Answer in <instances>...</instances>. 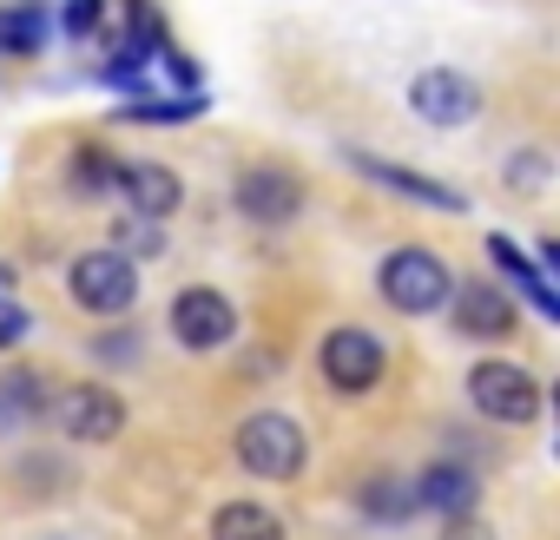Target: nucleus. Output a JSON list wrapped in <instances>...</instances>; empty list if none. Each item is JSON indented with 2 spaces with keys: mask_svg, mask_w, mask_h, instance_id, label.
<instances>
[{
  "mask_svg": "<svg viewBox=\"0 0 560 540\" xmlns=\"http://www.w3.org/2000/svg\"><path fill=\"white\" fill-rule=\"evenodd\" d=\"M468 402H475V415H488V422H501V429L540 422V383H534L521 363H508V356H481V363L468 369Z\"/></svg>",
  "mask_w": 560,
  "mask_h": 540,
  "instance_id": "3",
  "label": "nucleus"
},
{
  "mask_svg": "<svg viewBox=\"0 0 560 540\" xmlns=\"http://www.w3.org/2000/svg\"><path fill=\"white\" fill-rule=\"evenodd\" d=\"M237 461H244L257 481H298L304 461H311V442H304L298 415L257 409V415H244V429H237Z\"/></svg>",
  "mask_w": 560,
  "mask_h": 540,
  "instance_id": "2",
  "label": "nucleus"
},
{
  "mask_svg": "<svg viewBox=\"0 0 560 540\" xmlns=\"http://www.w3.org/2000/svg\"><path fill=\"white\" fill-rule=\"evenodd\" d=\"M409 113H416L422 126L455 132V126H468V119L481 113V86H475L468 73H455V67H429V73L409 80Z\"/></svg>",
  "mask_w": 560,
  "mask_h": 540,
  "instance_id": "7",
  "label": "nucleus"
},
{
  "mask_svg": "<svg viewBox=\"0 0 560 540\" xmlns=\"http://www.w3.org/2000/svg\"><path fill=\"white\" fill-rule=\"evenodd\" d=\"M231 204L250 224H291L304 211V178L291 165H244L237 185H231Z\"/></svg>",
  "mask_w": 560,
  "mask_h": 540,
  "instance_id": "6",
  "label": "nucleus"
},
{
  "mask_svg": "<svg viewBox=\"0 0 560 540\" xmlns=\"http://www.w3.org/2000/svg\"><path fill=\"white\" fill-rule=\"evenodd\" d=\"M409 488H416V507L422 514H442V520H468L475 514V494H481L462 461H429Z\"/></svg>",
  "mask_w": 560,
  "mask_h": 540,
  "instance_id": "11",
  "label": "nucleus"
},
{
  "mask_svg": "<svg viewBox=\"0 0 560 540\" xmlns=\"http://www.w3.org/2000/svg\"><path fill=\"white\" fill-rule=\"evenodd\" d=\"M0 284H8V270H0Z\"/></svg>",
  "mask_w": 560,
  "mask_h": 540,
  "instance_id": "22",
  "label": "nucleus"
},
{
  "mask_svg": "<svg viewBox=\"0 0 560 540\" xmlns=\"http://www.w3.org/2000/svg\"><path fill=\"white\" fill-rule=\"evenodd\" d=\"M350 165L363 172V178H376V185H389V191H402V198H416L422 211H468V198L455 191V185H442V178H429V172H409V165H389L383 152H350Z\"/></svg>",
  "mask_w": 560,
  "mask_h": 540,
  "instance_id": "10",
  "label": "nucleus"
},
{
  "mask_svg": "<svg viewBox=\"0 0 560 540\" xmlns=\"http://www.w3.org/2000/svg\"><path fill=\"white\" fill-rule=\"evenodd\" d=\"M100 14H106V0H67V40H86V34H100Z\"/></svg>",
  "mask_w": 560,
  "mask_h": 540,
  "instance_id": "20",
  "label": "nucleus"
},
{
  "mask_svg": "<svg viewBox=\"0 0 560 540\" xmlns=\"http://www.w3.org/2000/svg\"><path fill=\"white\" fill-rule=\"evenodd\" d=\"M317 363H324V383H330L337 396H370V389L389 376V350H383V337L363 330V324H337V330L317 343Z\"/></svg>",
  "mask_w": 560,
  "mask_h": 540,
  "instance_id": "4",
  "label": "nucleus"
},
{
  "mask_svg": "<svg viewBox=\"0 0 560 540\" xmlns=\"http://www.w3.org/2000/svg\"><path fill=\"white\" fill-rule=\"evenodd\" d=\"M113 191H119L139 218H152V224L185 204V185H178V172H165V165H119V172H113Z\"/></svg>",
  "mask_w": 560,
  "mask_h": 540,
  "instance_id": "12",
  "label": "nucleus"
},
{
  "mask_svg": "<svg viewBox=\"0 0 560 540\" xmlns=\"http://www.w3.org/2000/svg\"><path fill=\"white\" fill-rule=\"evenodd\" d=\"M172 337L185 350H224L237 337V304L211 284H191V291L172 297Z\"/></svg>",
  "mask_w": 560,
  "mask_h": 540,
  "instance_id": "8",
  "label": "nucleus"
},
{
  "mask_svg": "<svg viewBox=\"0 0 560 540\" xmlns=\"http://www.w3.org/2000/svg\"><path fill=\"white\" fill-rule=\"evenodd\" d=\"M113 172H119V165H113L100 145H86V152L73 159V185H86V191H113Z\"/></svg>",
  "mask_w": 560,
  "mask_h": 540,
  "instance_id": "19",
  "label": "nucleus"
},
{
  "mask_svg": "<svg viewBox=\"0 0 560 540\" xmlns=\"http://www.w3.org/2000/svg\"><path fill=\"white\" fill-rule=\"evenodd\" d=\"M357 507H363V520L370 527H409L422 507H416V488L402 481V474H370L363 488H357Z\"/></svg>",
  "mask_w": 560,
  "mask_h": 540,
  "instance_id": "15",
  "label": "nucleus"
},
{
  "mask_svg": "<svg viewBox=\"0 0 560 540\" xmlns=\"http://www.w3.org/2000/svg\"><path fill=\"white\" fill-rule=\"evenodd\" d=\"M100 356H113V363L126 369V363L139 356V337H106V343H100Z\"/></svg>",
  "mask_w": 560,
  "mask_h": 540,
  "instance_id": "21",
  "label": "nucleus"
},
{
  "mask_svg": "<svg viewBox=\"0 0 560 540\" xmlns=\"http://www.w3.org/2000/svg\"><path fill=\"white\" fill-rule=\"evenodd\" d=\"M211 540H284V520L264 501H224L211 514Z\"/></svg>",
  "mask_w": 560,
  "mask_h": 540,
  "instance_id": "16",
  "label": "nucleus"
},
{
  "mask_svg": "<svg viewBox=\"0 0 560 540\" xmlns=\"http://www.w3.org/2000/svg\"><path fill=\"white\" fill-rule=\"evenodd\" d=\"M376 291H383V304H389V310H402V317H435V310L448 304L455 278H448V263H442L429 244H402V250H389V257H383Z\"/></svg>",
  "mask_w": 560,
  "mask_h": 540,
  "instance_id": "1",
  "label": "nucleus"
},
{
  "mask_svg": "<svg viewBox=\"0 0 560 540\" xmlns=\"http://www.w3.org/2000/svg\"><path fill=\"white\" fill-rule=\"evenodd\" d=\"M205 113V99L191 93V99H139V106H126V119H159V126H178V119H198Z\"/></svg>",
  "mask_w": 560,
  "mask_h": 540,
  "instance_id": "18",
  "label": "nucleus"
},
{
  "mask_svg": "<svg viewBox=\"0 0 560 540\" xmlns=\"http://www.w3.org/2000/svg\"><path fill=\"white\" fill-rule=\"evenodd\" d=\"M40 40H47V8L40 0L0 8V54H40Z\"/></svg>",
  "mask_w": 560,
  "mask_h": 540,
  "instance_id": "17",
  "label": "nucleus"
},
{
  "mask_svg": "<svg viewBox=\"0 0 560 540\" xmlns=\"http://www.w3.org/2000/svg\"><path fill=\"white\" fill-rule=\"evenodd\" d=\"M488 257H494V270H508L514 291H521L540 317H560V297H553V284H547V270H540L534 257H521V244H514L508 231H494V237H488Z\"/></svg>",
  "mask_w": 560,
  "mask_h": 540,
  "instance_id": "14",
  "label": "nucleus"
},
{
  "mask_svg": "<svg viewBox=\"0 0 560 540\" xmlns=\"http://www.w3.org/2000/svg\"><path fill=\"white\" fill-rule=\"evenodd\" d=\"M455 330L462 337H481V343H501L514 330V297L494 291V284H455Z\"/></svg>",
  "mask_w": 560,
  "mask_h": 540,
  "instance_id": "13",
  "label": "nucleus"
},
{
  "mask_svg": "<svg viewBox=\"0 0 560 540\" xmlns=\"http://www.w3.org/2000/svg\"><path fill=\"white\" fill-rule=\"evenodd\" d=\"M67 291H73V304L80 310H93V317H126L132 304H139V270H132V257L126 250H86V257H73V270H67Z\"/></svg>",
  "mask_w": 560,
  "mask_h": 540,
  "instance_id": "5",
  "label": "nucleus"
},
{
  "mask_svg": "<svg viewBox=\"0 0 560 540\" xmlns=\"http://www.w3.org/2000/svg\"><path fill=\"white\" fill-rule=\"evenodd\" d=\"M54 422L73 435V442H113L119 429H126V402L106 389V383H73V389H60V402H54Z\"/></svg>",
  "mask_w": 560,
  "mask_h": 540,
  "instance_id": "9",
  "label": "nucleus"
}]
</instances>
